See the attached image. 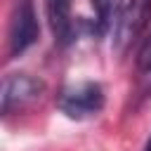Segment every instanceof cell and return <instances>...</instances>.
<instances>
[{
  "instance_id": "3",
  "label": "cell",
  "mask_w": 151,
  "mask_h": 151,
  "mask_svg": "<svg viewBox=\"0 0 151 151\" xmlns=\"http://www.w3.org/2000/svg\"><path fill=\"white\" fill-rule=\"evenodd\" d=\"M151 19V0H130L123 12L120 19L113 28V47L116 52H125L146 28Z\"/></svg>"
},
{
  "instance_id": "6",
  "label": "cell",
  "mask_w": 151,
  "mask_h": 151,
  "mask_svg": "<svg viewBox=\"0 0 151 151\" xmlns=\"http://www.w3.org/2000/svg\"><path fill=\"white\" fill-rule=\"evenodd\" d=\"M90 2H92V9H94V17L92 19H80L78 31H85L92 38H104L109 31L116 28L125 2L123 0H90Z\"/></svg>"
},
{
  "instance_id": "7",
  "label": "cell",
  "mask_w": 151,
  "mask_h": 151,
  "mask_svg": "<svg viewBox=\"0 0 151 151\" xmlns=\"http://www.w3.org/2000/svg\"><path fill=\"white\" fill-rule=\"evenodd\" d=\"M137 68L151 73V33L146 35V40L142 42V47L137 52Z\"/></svg>"
},
{
  "instance_id": "8",
  "label": "cell",
  "mask_w": 151,
  "mask_h": 151,
  "mask_svg": "<svg viewBox=\"0 0 151 151\" xmlns=\"http://www.w3.org/2000/svg\"><path fill=\"white\" fill-rule=\"evenodd\" d=\"M144 151H151V137H149V142H146V146H144Z\"/></svg>"
},
{
  "instance_id": "1",
  "label": "cell",
  "mask_w": 151,
  "mask_h": 151,
  "mask_svg": "<svg viewBox=\"0 0 151 151\" xmlns=\"http://www.w3.org/2000/svg\"><path fill=\"white\" fill-rule=\"evenodd\" d=\"M57 106L71 120L92 118L104 109V90L94 80H83V83H76V85H68L59 92Z\"/></svg>"
},
{
  "instance_id": "4",
  "label": "cell",
  "mask_w": 151,
  "mask_h": 151,
  "mask_svg": "<svg viewBox=\"0 0 151 151\" xmlns=\"http://www.w3.org/2000/svg\"><path fill=\"white\" fill-rule=\"evenodd\" d=\"M45 85L28 73H12L2 80V113H12L14 109H24L33 99L42 94Z\"/></svg>"
},
{
  "instance_id": "5",
  "label": "cell",
  "mask_w": 151,
  "mask_h": 151,
  "mask_svg": "<svg viewBox=\"0 0 151 151\" xmlns=\"http://www.w3.org/2000/svg\"><path fill=\"white\" fill-rule=\"evenodd\" d=\"M45 14L59 47H68L78 35V21L71 14V0H45Z\"/></svg>"
},
{
  "instance_id": "2",
  "label": "cell",
  "mask_w": 151,
  "mask_h": 151,
  "mask_svg": "<svg viewBox=\"0 0 151 151\" xmlns=\"http://www.w3.org/2000/svg\"><path fill=\"white\" fill-rule=\"evenodd\" d=\"M40 35L38 14L33 0H14L7 24V52L9 57L24 54Z\"/></svg>"
}]
</instances>
